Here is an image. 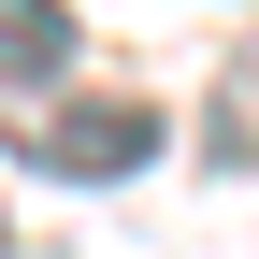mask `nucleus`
Listing matches in <instances>:
<instances>
[{"instance_id":"nucleus-1","label":"nucleus","mask_w":259,"mask_h":259,"mask_svg":"<svg viewBox=\"0 0 259 259\" xmlns=\"http://www.w3.org/2000/svg\"><path fill=\"white\" fill-rule=\"evenodd\" d=\"M0 158H29V173H58V187H130L158 158V115L144 101H58L44 130H0Z\"/></svg>"},{"instance_id":"nucleus-2","label":"nucleus","mask_w":259,"mask_h":259,"mask_svg":"<svg viewBox=\"0 0 259 259\" xmlns=\"http://www.w3.org/2000/svg\"><path fill=\"white\" fill-rule=\"evenodd\" d=\"M202 158L216 173H259V29H231V58L202 87Z\"/></svg>"},{"instance_id":"nucleus-3","label":"nucleus","mask_w":259,"mask_h":259,"mask_svg":"<svg viewBox=\"0 0 259 259\" xmlns=\"http://www.w3.org/2000/svg\"><path fill=\"white\" fill-rule=\"evenodd\" d=\"M72 0H0V87H58L72 72Z\"/></svg>"}]
</instances>
